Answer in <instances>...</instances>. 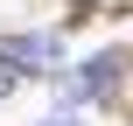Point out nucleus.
Returning <instances> with one entry per match:
<instances>
[{
  "label": "nucleus",
  "instance_id": "1",
  "mask_svg": "<svg viewBox=\"0 0 133 126\" xmlns=\"http://www.w3.org/2000/svg\"><path fill=\"white\" fill-rule=\"evenodd\" d=\"M56 70H70V49L56 35H7L0 42V77L7 84L14 77H56Z\"/></svg>",
  "mask_w": 133,
  "mask_h": 126
},
{
  "label": "nucleus",
  "instance_id": "2",
  "mask_svg": "<svg viewBox=\"0 0 133 126\" xmlns=\"http://www.w3.org/2000/svg\"><path fill=\"white\" fill-rule=\"evenodd\" d=\"M112 77H119V56H91L84 70H70V98H98Z\"/></svg>",
  "mask_w": 133,
  "mask_h": 126
},
{
  "label": "nucleus",
  "instance_id": "3",
  "mask_svg": "<svg viewBox=\"0 0 133 126\" xmlns=\"http://www.w3.org/2000/svg\"><path fill=\"white\" fill-rule=\"evenodd\" d=\"M42 126H70V119H42Z\"/></svg>",
  "mask_w": 133,
  "mask_h": 126
}]
</instances>
